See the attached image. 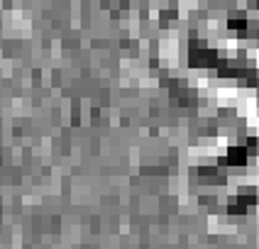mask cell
Masks as SVG:
<instances>
[{"label": "cell", "instance_id": "cell-1", "mask_svg": "<svg viewBox=\"0 0 259 249\" xmlns=\"http://www.w3.org/2000/svg\"><path fill=\"white\" fill-rule=\"evenodd\" d=\"M245 161H247V149H245V147H233V149L228 152V164L242 166Z\"/></svg>", "mask_w": 259, "mask_h": 249}]
</instances>
